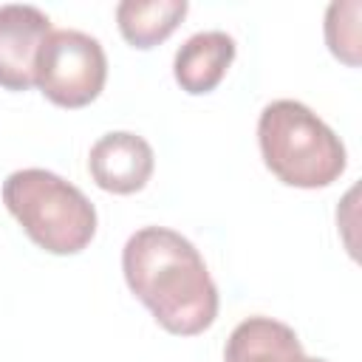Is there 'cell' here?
<instances>
[{"label":"cell","instance_id":"7","mask_svg":"<svg viewBox=\"0 0 362 362\" xmlns=\"http://www.w3.org/2000/svg\"><path fill=\"white\" fill-rule=\"evenodd\" d=\"M223 362H325L305 356L294 328L272 317H249L226 339Z\"/></svg>","mask_w":362,"mask_h":362},{"label":"cell","instance_id":"3","mask_svg":"<svg viewBox=\"0 0 362 362\" xmlns=\"http://www.w3.org/2000/svg\"><path fill=\"white\" fill-rule=\"evenodd\" d=\"M3 204L25 235L51 255H76L96 235V209L79 187L28 167L3 181Z\"/></svg>","mask_w":362,"mask_h":362},{"label":"cell","instance_id":"5","mask_svg":"<svg viewBox=\"0 0 362 362\" xmlns=\"http://www.w3.org/2000/svg\"><path fill=\"white\" fill-rule=\"evenodd\" d=\"M51 34V20L37 6H0V88L28 90L34 85L37 54Z\"/></svg>","mask_w":362,"mask_h":362},{"label":"cell","instance_id":"10","mask_svg":"<svg viewBox=\"0 0 362 362\" xmlns=\"http://www.w3.org/2000/svg\"><path fill=\"white\" fill-rule=\"evenodd\" d=\"M359 0H339L325 11V42L331 54L351 68L359 65Z\"/></svg>","mask_w":362,"mask_h":362},{"label":"cell","instance_id":"4","mask_svg":"<svg viewBox=\"0 0 362 362\" xmlns=\"http://www.w3.org/2000/svg\"><path fill=\"white\" fill-rule=\"evenodd\" d=\"M105 79L107 57L96 37L76 28H59L40 45L34 85L48 102L59 107H85L102 93Z\"/></svg>","mask_w":362,"mask_h":362},{"label":"cell","instance_id":"6","mask_svg":"<svg viewBox=\"0 0 362 362\" xmlns=\"http://www.w3.org/2000/svg\"><path fill=\"white\" fill-rule=\"evenodd\" d=\"M156 167L153 147L127 130L105 133L88 156V170L96 187L113 195H133L144 189Z\"/></svg>","mask_w":362,"mask_h":362},{"label":"cell","instance_id":"8","mask_svg":"<svg viewBox=\"0 0 362 362\" xmlns=\"http://www.w3.org/2000/svg\"><path fill=\"white\" fill-rule=\"evenodd\" d=\"M232 59H235V40L226 31H198L175 51L173 74L181 90L201 96L221 85Z\"/></svg>","mask_w":362,"mask_h":362},{"label":"cell","instance_id":"1","mask_svg":"<svg viewBox=\"0 0 362 362\" xmlns=\"http://www.w3.org/2000/svg\"><path fill=\"white\" fill-rule=\"evenodd\" d=\"M130 291L175 337H195L218 317V288L198 249L167 226L133 232L122 249Z\"/></svg>","mask_w":362,"mask_h":362},{"label":"cell","instance_id":"2","mask_svg":"<svg viewBox=\"0 0 362 362\" xmlns=\"http://www.w3.org/2000/svg\"><path fill=\"white\" fill-rule=\"evenodd\" d=\"M257 141L263 164L288 187H328L348 167L339 136L311 107L294 99H277L263 107Z\"/></svg>","mask_w":362,"mask_h":362},{"label":"cell","instance_id":"9","mask_svg":"<svg viewBox=\"0 0 362 362\" xmlns=\"http://www.w3.org/2000/svg\"><path fill=\"white\" fill-rule=\"evenodd\" d=\"M187 11V0H122L116 6V23L133 48H153L181 25Z\"/></svg>","mask_w":362,"mask_h":362}]
</instances>
